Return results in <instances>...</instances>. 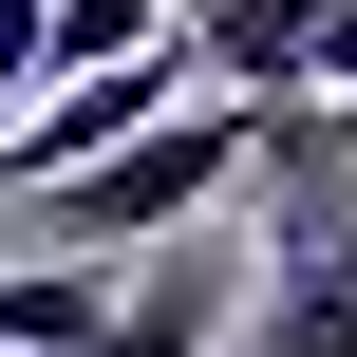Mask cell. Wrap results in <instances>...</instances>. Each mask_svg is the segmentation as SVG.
Returning <instances> with one entry per match:
<instances>
[{"label": "cell", "mask_w": 357, "mask_h": 357, "mask_svg": "<svg viewBox=\"0 0 357 357\" xmlns=\"http://www.w3.org/2000/svg\"><path fill=\"white\" fill-rule=\"evenodd\" d=\"M245 301H264V282H245L226 245H151V282H132V320H113L94 357H226V339H245Z\"/></svg>", "instance_id": "cell-4"}, {"label": "cell", "mask_w": 357, "mask_h": 357, "mask_svg": "<svg viewBox=\"0 0 357 357\" xmlns=\"http://www.w3.org/2000/svg\"><path fill=\"white\" fill-rule=\"evenodd\" d=\"M226 357H357V226H339V207L282 226V264H264V301H245Z\"/></svg>", "instance_id": "cell-3"}, {"label": "cell", "mask_w": 357, "mask_h": 357, "mask_svg": "<svg viewBox=\"0 0 357 357\" xmlns=\"http://www.w3.org/2000/svg\"><path fill=\"white\" fill-rule=\"evenodd\" d=\"M188 19L169 0H56V75H94V56H169Z\"/></svg>", "instance_id": "cell-6"}, {"label": "cell", "mask_w": 357, "mask_h": 357, "mask_svg": "<svg viewBox=\"0 0 357 357\" xmlns=\"http://www.w3.org/2000/svg\"><path fill=\"white\" fill-rule=\"evenodd\" d=\"M264 151H282V132H264V94H188V113H169L151 151L75 169V188H56L38 226H56L75 264H132V245H188V226H207V207H226V188L264 169Z\"/></svg>", "instance_id": "cell-1"}, {"label": "cell", "mask_w": 357, "mask_h": 357, "mask_svg": "<svg viewBox=\"0 0 357 357\" xmlns=\"http://www.w3.org/2000/svg\"><path fill=\"white\" fill-rule=\"evenodd\" d=\"M132 320V264H0V357H94Z\"/></svg>", "instance_id": "cell-5"}, {"label": "cell", "mask_w": 357, "mask_h": 357, "mask_svg": "<svg viewBox=\"0 0 357 357\" xmlns=\"http://www.w3.org/2000/svg\"><path fill=\"white\" fill-rule=\"evenodd\" d=\"M169 113H188V38H169V56H94V75H56V94H38L19 132H0V188H19V207H56L75 169L151 151Z\"/></svg>", "instance_id": "cell-2"}]
</instances>
